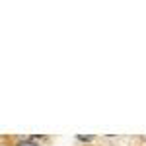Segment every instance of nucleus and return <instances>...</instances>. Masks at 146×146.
Wrapping results in <instances>:
<instances>
[{
    "mask_svg": "<svg viewBox=\"0 0 146 146\" xmlns=\"http://www.w3.org/2000/svg\"><path fill=\"white\" fill-rule=\"evenodd\" d=\"M18 146H37V144H35L33 138H25V140H22V142H20Z\"/></svg>",
    "mask_w": 146,
    "mask_h": 146,
    "instance_id": "1",
    "label": "nucleus"
},
{
    "mask_svg": "<svg viewBox=\"0 0 146 146\" xmlns=\"http://www.w3.org/2000/svg\"><path fill=\"white\" fill-rule=\"evenodd\" d=\"M92 138H94V136H78V140H86V142L92 140Z\"/></svg>",
    "mask_w": 146,
    "mask_h": 146,
    "instance_id": "2",
    "label": "nucleus"
}]
</instances>
